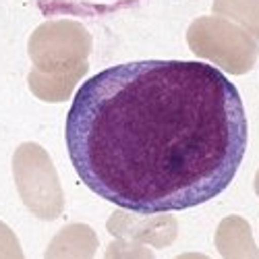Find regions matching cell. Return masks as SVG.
<instances>
[{
    "label": "cell",
    "instance_id": "6da1fadb",
    "mask_svg": "<svg viewBox=\"0 0 259 259\" xmlns=\"http://www.w3.org/2000/svg\"><path fill=\"white\" fill-rule=\"evenodd\" d=\"M64 139L90 191L154 215L218 197L245 158L249 122L236 85L211 64L139 60L81 83Z\"/></svg>",
    "mask_w": 259,
    "mask_h": 259
},
{
    "label": "cell",
    "instance_id": "7a4b0ae2",
    "mask_svg": "<svg viewBox=\"0 0 259 259\" xmlns=\"http://www.w3.org/2000/svg\"><path fill=\"white\" fill-rule=\"evenodd\" d=\"M92 35L79 21L54 19L41 23L29 37L33 69L27 75L31 94L58 104L71 98L75 85L88 73Z\"/></svg>",
    "mask_w": 259,
    "mask_h": 259
},
{
    "label": "cell",
    "instance_id": "3957f363",
    "mask_svg": "<svg viewBox=\"0 0 259 259\" xmlns=\"http://www.w3.org/2000/svg\"><path fill=\"white\" fill-rule=\"evenodd\" d=\"M13 177L21 201L39 220H56L64 209V193L48 152L25 141L15 149Z\"/></svg>",
    "mask_w": 259,
    "mask_h": 259
},
{
    "label": "cell",
    "instance_id": "277c9868",
    "mask_svg": "<svg viewBox=\"0 0 259 259\" xmlns=\"http://www.w3.org/2000/svg\"><path fill=\"white\" fill-rule=\"evenodd\" d=\"M187 44L197 56L211 60L232 75L249 73L259 56L257 41L218 15L193 21L187 29Z\"/></svg>",
    "mask_w": 259,
    "mask_h": 259
},
{
    "label": "cell",
    "instance_id": "5b68a950",
    "mask_svg": "<svg viewBox=\"0 0 259 259\" xmlns=\"http://www.w3.org/2000/svg\"><path fill=\"white\" fill-rule=\"evenodd\" d=\"M106 228L116 239L124 241H139L149 243L158 249L168 247L177 239V220L168 213H154V215H141V213H124L116 211L112 218L106 222Z\"/></svg>",
    "mask_w": 259,
    "mask_h": 259
},
{
    "label": "cell",
    "instance_id": "8992f818",
    "mask_svg": "<svg viewBox=\"0 0 259 259\" xmlns=\"http://www.w3.org/2000/svg\"><path fill=\"white\" fill-rule=\"evenodd\" d=\"M98 236L88 224L64 226L50 241L44 259H94Z\"/></svg>",
    "mask_w": 259,
    "mask_h": 259
},
{
    "label": "cell",
    "instance_id": "52a82bcc",
    "mask_svg": "<svg viewBox=\"0 0 259 259\" xmlns=\"http://www.w3.org/2000/svg\"><path fill=\"white\" fill-rule=\"evenodd\" d=\"M213 15L239 23L255 41H259V0H213Z\"/></svg>",
    "mask_w": 259,
    "mask_h": 259
},
{
    "label": "cell",
    "instance_id": "ba28073f",
    "mask_svg": "<svg viewBox=\"0 0 259 259\" xmlns=\"http://www.w3.org/2000/svg\"><path fill=\"white\" fill-rule=\"evenodd\" d=\"M106 259H154L152 251L145 249L143 245H137L133 241L118 239L108 245Z\"/></svg>",
    "mask_w": 259,
    "mask_h": 259
},
{
    "label": "cell",
    "instance_id": "9c48e42d",
    "mask_svg": "<svg viewBox=\"0 0 259 259\" xmlns=\"http://www.w3.org/2000/svg\"><path fill=\"white\" fill-rule=\"evenodd\" d=\"M0 259H25L17 234L0 220Z\"/></svg>",
    "mask_w": 259,
    "mask_h": 259
},
{
    "label": "cell",
    "instance_id": "30bf717a",
    "mask_svg": "<svg viewBox=\"0 0 259 259\" xmlns=\"http://www.w3.org/2000/svg\"><path fill=\"white\" fill-rule=\"evenodd\" d=\"M177 259H207V257L205 255H197V253H185V255H181Z\"/></svg>",
    "mask_w": 259,
    "mask_h": 259
},
{
    "label": "cell",
    "instance_id": "8fae6325",
    "mask_svg": "<svg viewBox=\"0 0 259 259\" xmlns=\"http://www.w3.org/2000/svg\"><path fill=\"white\" fill-rule=\"evenodd\" d=\"M255 191H257V195H259V172H257V177H255Z\"/></svg>",
    "mask_w": 259,
    "mask_h": 259
}]
</instances>
